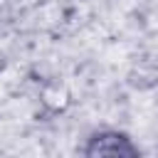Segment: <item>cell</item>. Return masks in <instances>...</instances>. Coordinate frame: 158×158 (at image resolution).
Masks as SVG:
<instances>
[{"label": "cell", "mask_w": 158, "mask_h": 158, "mask_svg": "<svg viewBox=\"0 0 158 158\" xmlns=\"http://www.w3.org/2000/svg\"><path fill=\"white\" fill-rule=\"evenodd\" d=\"M81 153L89 156V158H99V156H126V158H131V156H138L141 148L128 133H123L118 128H101V131H96L86 138Z\"/></svg>", "instance_id": "cell-1"}]
</instances>
